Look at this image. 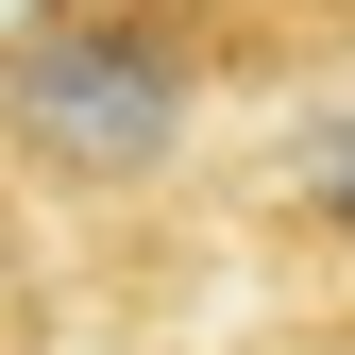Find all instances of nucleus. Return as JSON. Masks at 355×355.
<instances>
[{
	"label": "nucleus",
	"mask_w": 355,
	"mask_h": 355,
	"mask_svg": "<svg viewBox=\"0 0 355 355\" xmlns=\"http://www.w3.org/2000/svg\"><path fill=\"white\" fill-rule=\"evenodd\" d=\"M203 119V17L187 0H34L0 34V169L51 203H119Z\"/></svg>",
	"instance_id": "nucleus-1"
},
{
	"label": "nucleus",
	"mask_w": 355,
	"mask_h": 355,
	"mask_svg": "<svg viewBox=\"0 0 355 355\" xmlns=\"http://www.w3.org/2000/svg\"><path fill=\"white\" fill-rule=\"evenodd\" d=\"M288 220H338L355 237V119H322V136L288 153Z\"/></svg>",
	"instance_id": "nucleus-2"
},
{
	"label": "nucleus",
	"mask_w": 355,
	"mask_h": 355,
	"mask_svg": "<svg viewBox=\"0 0 355 355\" xmlns=\"http://www.w3.org/2000/svg\"><path fill=\"white\" fill-rule=\"evenodd\" d=\"M0 338H34V237H17V169H0Z\"/></svg>",
	"instance_id": "nucleus-3"
}]
</instances>
